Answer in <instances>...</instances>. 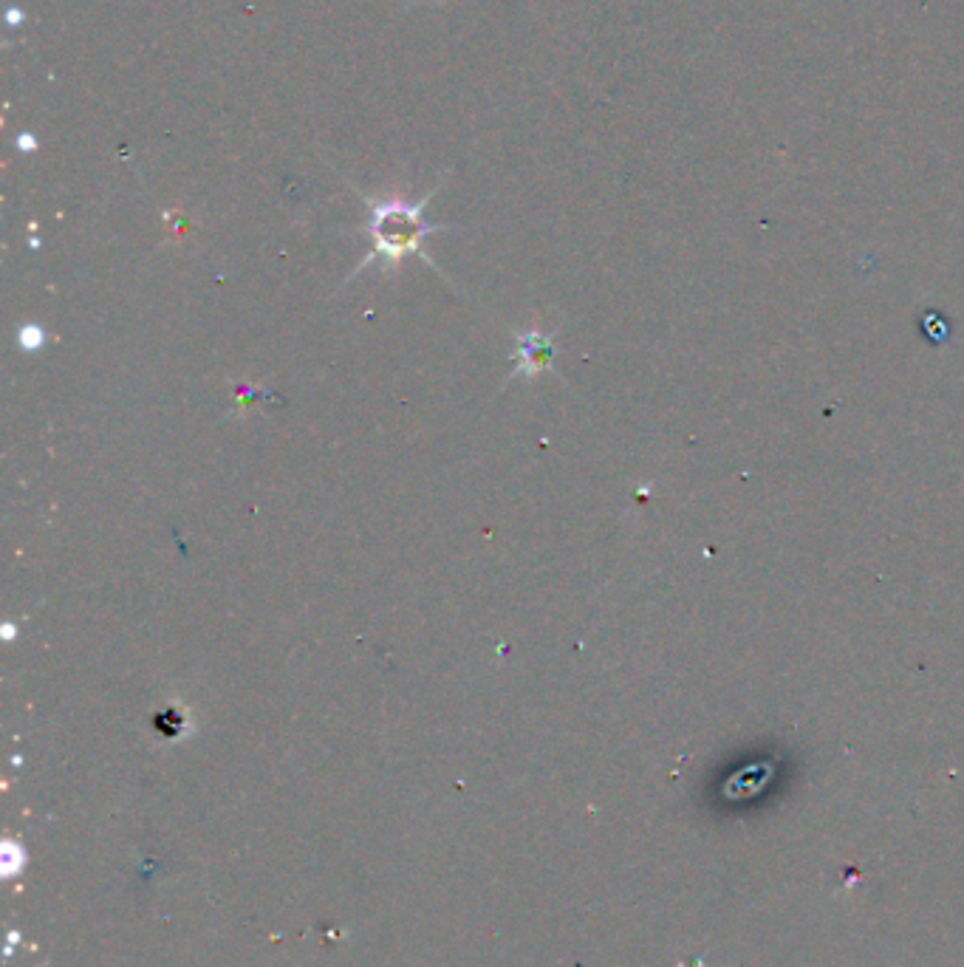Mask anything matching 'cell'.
<instances>
[{
    "mask_svg": "<svg viewBox=\"0 0 964 967\" xmlns=\"http://www.w3.org/2000/svg\"><path fill=\"white\" fill-rule=\"evenodd\" d=\"M433 196V193H430ZM430 196H425L416 204H408L405 198H379V201H368L371 204V221H368V235H371V252L368 258H362L360 266L354 269V275L362 272L371 263H382L388 272H393L399 263L405 261L408 255H422L425 261L427 252L422 249L425 238L430 232H439L444 227L439 224H427L425 221V207ZM351 275V278H354Z\"/></svg>",
    "mask_w": 964,
    "mask_h": 967,
    "instance_id": "obj_1",
    "label": "cell"
},
{
    "mask_svg": "<svg viewBox=\"0 0 964 967\" xmlns=\"http://www.w3.org/2000/svg\"><path fill=\"white\" fill-rule=\"evenodd\" d=\"M555 334L557 331H523L518 334L515 348V371L512 377H538L552 368L555 357Z\"/></svg>",
    "mask_w": 964,
    "mask_h": 967,
    "instance_id": "obj_2",
    "label": "cell"
}]
</instances>
